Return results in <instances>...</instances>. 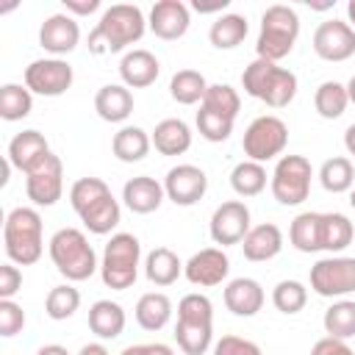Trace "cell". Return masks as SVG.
Listing matches in <instances>:
<instances>
[{
	"instance_id": "cell-13",
	"label": "cell",
	"mask_w": 355,
	"mask_h": 355,
	"mask_svg": "<svg viewBox=\"0 0 355 355\" xmlns=\"http://www.w3.org/2000/svg\"><path fill=\"white\" fill-rule=\"evenodd\" d=\"M313 53L324 61H347L355 55V28L341 19H324L313 31Z\"/></svg>"
},
{
	"instance_id": "cell-2",
	"label": "cell",
	"mask_w": 355,
	"mask_h": 355,
	"mask_svg": "<svg viewBox=\"0 0 355 355\" xmlns=\"http://www.w3.org/2000/svg\"><path fill=\"white\" fill-rule=\"evenodd\" d=\"M241 86L250 97L266 103L269 108H286L297 94V75L275 61L255 58L241 72Z\"/></svg>"
},
{
	"instance_id": "cell-38",
	"label": "cell",
	"mask_w": 355,
	"mask_h": 355,
	"mask_svg": "<svg viewBox=\"0 0 355 355\" xmlns=\"http://www.w3.org/2000/svg\"><path fill=\"white\" fill-rule=\"evenodd\" d=\"M266 169H263V164H258V161H241V164H236L233 166V172H230V186H233V191L239 194V197H255V194H261L263 189H266Z\"/></svg>"
},
{
	"instance_id": "cell-14",
	"label": "cell",
	"mask_w": 355,
	"mask_h": 355,
	"mask_svg": "<svg viewBox=\"0 0 355 355\" xmlns=\"http://www.w3.org/2000/svg\"><path fill=\"white\" fill-rule=\"evenodd\" d=\"M164 191H166V197L175 202V205H194V202H200L202 197H205V191H208V178H205V172L200 169V166H194V164H178V166H172L169 172H166V178H164Z\"/></svg>"
},
{
	"instance_id": "cell-27",
	"label": "cell",
	"mask_w": 355,
	"mask_h": 355,
	"mask_svg": "<svg viewBox=\"0 0 355 355\" xmlns=\"http://www.w3.org/2000/svg\"><path fill=\"white\" fill-rule=\"evenodd\" d=\"M150 147H153V139H150V133H147L144 128H139V125H125V128H119V130L114 133V139H111V150H114V155H116L122 164H136V161L147 158Z\"/></svg>"
},
{
	"instance_id": "cell-56",
	"label": "cell",
	"mask_w": 355,
	"mask_h": 355,
	"mask_svg": "<svg viewBox=\"0 0 355 355\" xmlns=\"http://www.w3.org/2000/svg\"><path fill=\"white\" fill-rule=\"evenodd\" d=\"M347 94H349V103H355V75H352L349 83H347Z\"/></svg>"
},
{
	"instance_id": "cell-21",
	"label": "cell",
	"mask_w": 355,
	"mask_h": 355,
	"mask_svg": "<svg viewBox=\"0 0 355 355\" xmlns=\"http://www.w3.org/2000/svg\"><path fill=\"white\" fill-rule=\"evenodd\" d=\"M158 72H161V64L150 50H128L119 61V78L128 89H144L155 83Z\"/></svg>"
},
{
	"instance_id": "cell-11",
	"label": "cell",
	"mask_w": 355,
	"mask_h": 355,
	"mask_svg": "<svg viewBox=\"0 0 355 355\" xmlns=\"http://www.w3.org/2000/svg\"><path fill=\"white\" fill-rule=\"evenodd\" d=\"M64 191V164L55 153H50L36 169L25 175V194L33 205H55Z\"/></svg>"
},
{
	"instance_id": "cell-31",
	"label": "cell",
	"mask_w": 355,
	"mask_h": 355,
	"mask_svg": "<svg viewBox=\"0 0 355 355\" xmlns=\"http://www.w3.org/2000/svg\"><path fill=\"white\" fill-rule=\"evenodd\" d=\"M80 216V222H83V227L89 230V233H94V236H105V233H111L116 225H119V219H122V211H119V202L114 200V194H105L103 200H97L94 205H89L83 214H78Z\"/></svg>"
},
{
	"instance_id": "cell-29",
	"label": "cell",
	"mask_w": 355,
	"mask_h": 355,
	"mask_svg": "<svg viewBox=\"0 0 355 355\" xmlns=\"http://www.w3.org/2000/svg\"><path fill=\"white\" fill-rule=\"evenodd\" d=\"M133 313H136L139 327L155 333V330H161L172 319V300L164 291H147V294L139 297Z\"/></svg>"
},
{
	"instance_id": "cell-49",
	"label": "cell",
	"mask_w": 355,
	"mask_h": 355,
	"mask_svg": "<svg viewBox=\"0 0 355 355\" xmlns=\"http://www.w3.org/2000/svg\"><path fill=\"white\" fill-rule=\"evenodd\" d=\"M119 355H175V349H172L169 344L155 341V344H130V347H125Z\"/></svg>"
},
{
	"instance_id": "cell-19",
	"label": "cell",
	"mask_w": 355,
	"mask_h": 355,
	"mask_svg": "<svg viewBox=\"0 0 355 355\" xmlns=\"http://www.w3.org/2000/svg\"><path fill=\"white\" fill-rule=\"evenodd\" d=\"M164 197H166L164 183H158L150 175H136L122 189V200H125V205L133 214H153V211H158Z\"/></svg>"
},
{
	"instance_id": "cell-23",
	"label": "cell",
	"mask_w": 355,
	"mask_h": 355,
	"mask_svg": "<svg viewBox=\"0 0 355 355\" xmlns=\"http://www.w3.org/2000/svg\"><path fill=\"white\" fill-rule=\"evenodd\" d=\"M241 250H244V258L247 261H272L280 250H283V233L275 222H263V225H255L250 227V233L244 236L241 241Z\"/></svg>"
},
{
	"instance_id": "cell-15",
	"label": "cell",
	"mask_w": 355,
	"mask_h": 355,
	"mask_svg": "<svg viewBox=\"0 0 355 355\" xmlns=\"http://www.w3.org/2000/svg\"><path fill=\"white\" fill-rule=\"evenodd\" d=\"M230 272V258L222 247H205L200 252H194L186 263H183V275L189 283L194 286H219Z\"/></svg>"
},
{
	"instance_id": "cell-32",
	"label": "cell",
	"mask_w": 355,
	"mask_h": 355,
	"mask_svg": "<svg viewBox=\"0 0 355 355\" xmlns=\"http://www.w3.org/2000/svg\"><path fill=\"white\" fill-rule=\"evenodd\" d=\"M208 86L211 83L205 80L202 72H197V69H178L172 75V80H169V94L180 105H194V103H202Z\"/></svg>"
},
{
	"instance_id": "cell-28",
	"label": "cell",
	"mask_w": 355,
	"mask_h": 355,
	"mask_svg": "<svg viewBox=\"0 0 355 355\" xmlns=\"http://www.w3.org/2000/svg\"><path fill=\"white\" fill-rule=\"evenodd\" d=\"M288 241L300 252H319L322 250V214L316 211L297 214L288 227Z\"/></svg>"
},
{
	"instance_id": "cell-17",
	"label": "cell",
	"mask_w": 355,
	"mask_h": 355,
	"mask_svg": "<svg viewBox=\"0 0 355 355\" xmlns=\"http://www.w3.org/2000/svg\"><path fill=\"white\" fill-rule=\"evenodd\" d=\"M189 6L180 3V0H158L153 8H150V19H147V28L164 39V42H175L180 39L186 31H189Z\"/></svg>"
},
{
	"instance_id": "cell-26",
	"label": "cell",
	"mask_w": 355,
	"mask_h": 355,
	"mask_svg": "<svg viewBox=\"0 0 355 355\" xmlns=\"http://www.w3.org/2000/svg\"><path fill=\"white\" fill-rule=\"evenodd\" d=\"M150 139H153V147L161 155H183L191 147V128L183 119L169 116V119H161L155 125Z\"/></svg>"
},
{
	"instance_id": "cell-55",
	"label": "cell",
	"mask_w": 355,
	"mask_h": 355,
	"mask_svg": "<svg viewBox=\"0 0 355 355\" xmlns=\"http://www.w3.org/2000/svg\"><path fill=\"white\" fill-rule=\"evenodd\" d=\"M347 17H349V22H352V28H355V0L347 3Z\"/></svg>"
},
{
	"instance_id": "cell-9",
	"label": "cell",
	"mask_w": 355,
	"mask_h": 355,
	"mask_svg": "<svg viewBox=\"0 0 355 355\" xmlns=\"http://www.w3.org/2000/svg\"><path fill=\"white\" fill-rule=\"evenodd\" d=\"M311 288L319 297H347L355 291V258L330 255L311 266Z\"/></svg>"
},
{
	"instance_id": "cell-47",
	"label": "cell",
	"mask_w": 355,
	"mask_h": 355,
	"mask_svg": "<svg viewBox=\"0 0 355 355\" xmlns=\"http://www.w3.org/2000/svg\"><path fill=\"white\" fill-rule=\"evenodd\" d=\"M22 288V272L17 263L6 261L0 263V300H14V294Z\"/></svg>"
},
{
	"instance_id": "cell-16",
	"label": "cell",
	"mask_w": 355,
	"mask_h": 355,
	"mask_svg": "<svg viewBox=\"0 0 355 355\" xmlns=\"http://www.w3.org/2000/svg\"><path fill=\"white\" fill-rule=\"evenodd\" d=\"M78 42H80V28L69 14H50L39 28V44L47 53H53V58L72 53Z\"/></svg>"
},
{
	"instance_id": "cell-5",
	"label": "cell",
	"mask_w": 355,
	"mask_h": 355,
	"mask_svg": "<svg viewBox=\"0 0 355 355\" xmlns=\"http://www.w3.org/2000/svg\"><path fill=\"white\" fill-rule=\"evenodd\" d=\"M300 36V17L291 6L275 3L261 14V33L255 42L258 58L266 61H280L294 50V42Z\"/></svg>"
},
{
	"instance_id": "cell-22",
	"label": "cell",
	"mask_w": 355,
	"mask_h": 355,
	"mask_svg": "<svg viewBox=\"0 0 355 355\" xmlns=\"http://www.w3.org/2000/svg\"><path fill=\"white\" fill-rule=\"evenodd\" d=\"M94 111L103 122H125L133 114V94L125 83L100 86L94 94Z\"/></svg>"
},
{
	"instance_id": "cell-36",
	"label": "cell",
	"mask_w": 355,
	"mask_h": 355,
	"mask_svg": "<svg viewBox=\"0 0 355 355\" xmlns=\"http://www.w3.org/2000/svg\"><path fill=\"white\" fill-rule=\"evenodd\" d=\"M319 183L324 191L330 194H341V191H349L355 186V166L349 158L344 155H333L322 164L319 169Z\"/></svg>"
},
{
	"instance_id": "cell-4",
	"label": "cell",
	"mask_w": 355,
	"mask_h": 355,
	"mask_svg": "<svg viewBox=\"0 0 355 355\" xmlns=\"http://www.w3.org/2000/svg\"><path fill=\"white\" fill-rule=\"evenodd\" d=\"M47 252H50L53 266L69 283L89 280L100 269L97 255H94V247L89 244L86 233L78 230V227H61V230H55L53 239H50V244H47Z\"/></svg>"
},
{
	"instance_id": "cell-25",
	"label": "cell",
	"mask_w": 355,
	"mask_h": 355,
	"mask_svg": "<svg viewBox=\"0 0 355 355\" xmlns=\"http://www.w3.org/2000/svg\"><path fill=\"white\" fill-rule=\"evenodd\" d=\"M125 308L119 302H111V300H97L92 308H89V330L103 338V341H111L116 336H122L125 330Z\"/></svg>"
},
{
	"instance_id": "cell-45",
	"label": "cell",
	"mask_w": 355,
	"mask_h": 355,
	"mask_svg": "<svg viewBox=\"0 0 355 355\" xmlns=\"http://www.w3.org/2000/svg\"><path fill=\"white\" fill-rule=\"evenodd\" d=\"M25 327V311L14 300H0V336L11 338Z\"/></svg>"
},
{
	"instance_id": "cell-12",
	"label": "cell",
	"mask_w": 355,
	"mask_h": 355,
	"mask_svg": "<svg viewBox=\"0 0 355 355\" xmlns=\"http://www.w3.org/2000/svg\"><path fill=\"white\" fill-rule=\"evenodd\" d=\"M250 208L241 200H227L222 205H216V211L211 214V239L219 247H230V244H241L244 236L250 233Z\"/></svg>"
},
{
	"instance_id": "cell-46",
	"label": "cell",
	"mask_w": 355,
	"mask_h": 355,
	"mask_svg": "<svg viewBox=\"0 0 355 355\" xmlns=\"http://www.w3.org/2000/svg\"><path fill=\"white\" fill-rule=\"evenodd\" d=\"M214 355H263L261 347L241 336H222L214 344Z\"/></svg>"
},
{
	"instance_id": "cell-37",
	"label": "cell",
	"mask_w": 355,
	"mask_h": 355,
	"mask_svg": "<svg viewBox=\"0 0 355 355\" xmlns=\"http://www.w3.org/2000/svg\"><path fill=\"white\" fill-rule=\"evenodd\" d=\"M33 111V92L22 83H3L0 86V116L6 122L25 119Z\"/></svg>"
},
{
	"instance_id": "cell-10",
	"label": "cell",
	"mask_w": 355,
	"mask_h": 355,
	"mask_svg": "<svg viewBox=\"0 0 355 355\" xmlns=\"http://www.w3.org/2000/svg\"><path fill=\"white\" fill-rule=\"evenodd\" d=\"M25 86L33 92V94H42V97H61L72 80H75V72L69 67V61L64 58H36L25 67Z\"/></svg>"
},
{
	"instance_id": "cell-50",
	"label": "cell",
	"mask_w": 355,
	"mask_h": 355,
	"mask_svg": "<svg viewBox=\"0 0 355 355\" xmlns=\"http://www.w3.org/2000/svg\"><path fill=\"white\" fill-rule=\"evenodd\" d=\"M64 8H67V14L86 17V14H94L100 8V0H64Z\"/></svg>"
},
{
	"instance_id": "cell-51",
	"label": "cell",
	"mask_w": 355,
	"mask_h": 355,
	"mask_svg": "<svg viewBox=\"0 0 355 355\" xmlns=\"http://www.w3.org/2000/svg\"><path fill=\"white\" fill-rule=\"evenodd\" d=\"M227 3H230V0H216V3H200V0H194V11H200V14H211V11H222V8H227Z\"/></svg>"
},
{
	"instance_id": "cell-42",
	"label": "cell",
	"mask_w": 355,
	"mask_h": 355,
	"mask_svg": "<svg viewBox=\"0 0 355 355\" xmlns=\"http://www.w3.org/2000/svg\"><path fill=\"white\" fill-rule=\"evenodd\" d=\"M105 194H111L108 183L103 178H92L89 175V178H80V180L72 183V189H69V205L75 208V214H83L89 205H94Z\"/></svg>"
},
{
	"instance_id": "cell-48",
	"label": "cell",
	"mask_w": 355,
	"mask_h": 355,
	"mask_svg": "<svg viewBox=\"0 0 355 355\" xmlns=\"http://www.w3.org/2000/svg\"><path fill=\"white\" fill-rule=\"evenodd\" d=\"M311 355H355V349L341 341V338H333V336H324L319 338L313 347H311Z\"/></svg>"
},
{
	"instance_id": "cell-53",
	"label": "cell",
	"mask_w": 355,
	"mask_h": 355,
	"mask_svg": "<svg viewBox=\"0 0 355 355\" xmlns=\"http://www.w3.org/2000/svg\"><path fill=\"white\" fill-rule=\"evenodd\" d=\"M78 355H111V352H108L103 344H97V341H94V344H83Z\"/></svg>"
},
{
	"instance_id": "cell-39",
	"label": "cell",
	"mask_w": 355,
	"mask_h": 355,
	"mask_svg": "<svg viewBox=\"0 0 355 355\" xmlns=\"http://www.w3.org/2000/svg\"><path fill=\"white\" fill-rule=\"evenodd\" d=\"M322 324H324V333L333 336V338H341V341L352 338V336H355V302H352V300H338V302H333V305L324 311Z\"/></svg>"
},
{
	"instance_id": "cell-34",
	"label": "cell",
	"mask_w": 355,
	"mask_h": 355,
	"mask_svg": "<svg viewBox=\"0 0 355 355\" xmlns=\"http://www.w3.org/2000/svg\"><path fill=\"white\" fill-rule=\"evenodd\" d=\"M352 239H355V225L349 222V216L338 211L322 214V250L341 252L352 244Z\"/></svg>"
},
{
	"instance_id": "cell-24",
	"label": "cell",
	"mask_w": 355,
	"mask_h": 355,
	"mask_svg": "<svg viewBox=\"0 0 355 355\" xmlns=\"http://www.w3.org/2000/svg\"><path fill=\"white\" fill-rule=\"evenodd\" d=\"M175 341L186 355H205L214 341V319H191L178 316Z\"/></svg>"
},
{
	"instance_id": "cell-8",
	"label": "cell",
	"mask_w": 355,
	"mask_h": 355,
	"mask_svg": "<svg viewBox=\"0 0 355 355\" xmlns=\"http://www.w3.org/2000/svg\"><path fill=\"white\" fill-rule=\"evenodd\" d=\"M288 144V128L280 116L275 114H263V116H255L247 130H244V139H241V147H244V155L250 161H272L277 158Z\"/></svg>"
},
{
	"instance_id": "cell-20",
	"label": "cell",
	"mask_w": 355,
	"mask_h": 355,
	"mask_svg": "<svg viewBox=\"0 0 355 355\" xmlns=\"http://www.w3.org/2000/svg\"><path fill=\"white\" fill-rule=\"evenodd\" d=\"M263 288L252 277H236L225 286V308L236 316H255L263 308Z\"/></svg>"
},
{
	"instance_id": "cell-54",
	"label": "cell",
	"mask_w": 355,
	"mask_h": 355,
	"mask_svg": "<svg viewBox=\"0 0 355 355\" xmlns=\"http://www.w3.org/2000/svg\"><path fill=\"white\" fill-rule=\"evenodd\" d=\"M344 147H347V153L349 155H355V122L347 128V133H344Z\"/></svg>"
},
{
	"instance_id": "cell-6",
	"label": "cell",
	"mask_w": 355,
	"mask_h": 355,
	"mask_svg": "<svg viewBox=\"0 0 355 355\" xmlns=\"http://www.w3.org/2000/svg\"><path fill=\"white\" fill-rule=\"evenodd\" d=\"M139 258H141V244L133 233H114L103 250L100 261V277L108 288L125 291L136 283L139 277Z\"/></svg>"
},
{
	"instance_id": "cell-41",
	"label": "cell",
	"mask_w": 355,
	"mask_h": 355,
	"mask_svg": "<svg viewBox=\"0 0 355 355\" xmlns=\"http://www.w3.org/2000/svg\"><path fill=\"white\" fill-rule=\"evenodd\" d=\"M80 308V291L69 283H61V286H53L47 291V300H44V313L55 322H64L69 319L75 311Z\"/></svg>"
},
{
	"instance_id": "cell-43",
	"label": "cell",
	"mask_w": 355,
	"mask_h": 355,
	"mask_svg": "<svg viewBox=\"0 0 355 355\" xmlns=\"http://www.w3.org/2000/svg\"><path fill=\"white\" fill-rule=\"evenodd\" d=\"M308 302V288L300 283V280H280L275 288H272V305L280 311V313H300Z\"/></svg>"
},
{
	"instance_id": "cell-33",
	"label": "cell",
	"mask_w": 355,
	"mask_h": 355,
	"mask_svg": "<svg viewBox=\"0 0 355 355\" xmlns=\"http://www.w3.org/2000/svg\"><path fill=\"white\" fill-rule=\"evenodd\" d=\"M247 31H250V25L241 14H219L208 31V39L219 50H233L247 39Z\"/></svg>"
},
{
	"instance_id": "cell-35",
	"label": "cell",
	"mask_w": 355,
	"mask_h": 355,
	"mask_svg": "<svg viewBox=\"0 0 355 355\" xmlns=\"http://www.w3.org/2000/svg\"><path fill=\"white\" fill-rule=\"evenodd\" d=\"M349 105V94L347 86L338 80H324L316 86L313 92V108L322 119H338Z\"/></svg>"
},
{
	"instance_id": "cell-30",
	"label": "cell",
	"mask_w": 355,
	"mask_h": 355,
	"mask_svg": "<svg viewBox=\"0 0 355 355\" xmlns=\"http://www.w3.org/2000/svg\"><path fill=\"white\" fill-rule=\"evenodd\" d=\"M144 275L155 286H172L183 275V263L169 247H155L144 258Z\"/></svg>"
},
{
	"instance_id": "cell-57",
	"label": "cell",
	"mask_w": 355,
	"mask_h": 355,
	"mask_svg": "<svg viewBox=\"0 0 355 355\" xmlns=\"http://www.w3.org/2000/svg\"><path fill=\"white\" fill-rule=\"evenodd\" d=\"M349 205H352V208H355V186H352V189H349Z\"/></svg>"
},
{
	"instance_id": "cell-44",
	"label": "cell",
	"mask_w": 355,
	"mask_h": 355,
	"mask_svg": "<svg viewBox=\"0 0 355 355\" xmlns=\"http://www.w3.org/2000/svg\"><path fill=\"white\" fill-rule=\"evenodd\" d=\"M197 130L208 141H225L233 133V119L219 116V114H214V111L200 105V111H197Z\"/></svg>"
},
{
	"instance_id": "cell-3",
	"label": "cell",
	"mask_w": 355,
	"mask_h": 355,
	"mask_svg": "<svg viewBox=\"0 0 355 355\" xmlns=\"http://www.w3.org/2000/svg\"><path fill=\"white\" fill-rule=\"evenodd\" d=\"M3 250L11 263L31 266L42 258V216L36 208H11L3 222Z\"/></svg>"
},
{
	"instance_id": "cell-18",
	"label": "cell",
	"mask_w": 355,
	"mask_h": 355,
	"mask_svg": "<svg viewBox=\"0 0 355 355\" xmlns=\"http://www.w3.org/2000/svg\"><path fill=\"white\" fill-rule=\"evenodd\" d=\"M47 155H50V144H47L44 133L28 128V130L17 133V136L8 141V155H6V158H8V164H11L14 169H19V172L28 175V172L36 169Z\"/></svg>"
},
{
	"instance_id": "cell-52",
	"label": "cell",
	"mask_w": 355,
	"mask_h": 355,
	"mask_svg": "<svg viewBox=\"0 0 355 355\" xmlns=\"http://www.w3.org/2000/svg\"><path fill=\"white\" fill-rule=\"evenodd\" d=\"M36 355H69V349L61 347V344H44V347L36 349Z\"/></svg>"
},
{
	"instance_id": "cell-7",
	"label": "cell",
	"mask_w": 355,
	"mask_h": 355,
	"mask_svg": "<svg viewBox=\"0 0 355 355\" xmlns=\"http://www.w3.org/2000/svg\"><path fill=\"white\" fill-rule=\"evenodd\" d=\"M311 178L313 166L305 155H280L269 178V186L280 205H300L311 194Z\"/></svg>"
},
{
	"instance_id": "cell-40",
	"label": "cell",
	"mask_w": 355,
	"mask_h": 355,
	"mask_svg": "<svg viewBox=\"0 0 355 355\" xmlns=\"http://www.w3.org/2000/svg\"><path fill=\"white\" fill-rule=\"evenodd\" d=\"M200 105L208 108V111H214V114H219V116H227V119L236 122L239 108H241V97H239V92H236L230 83H211Z\"/></svg>"
},
{
	"instance_id": "cell-1",
	"label": "cell",
	"mask_w": 355,
	"mask_h": 355,
	"mask_svg": "<svg viewBox=\"0 0 355 355\" xmlns=\"http://www.w3.org/2000/svg\"><path fill=\"white\" fill-rule=\"evenodd\" d=\"M147 31V19L139 6L133 3H116L103 11L100 22L89 33V50L94 55L103 53H122L125 47L136 44Z\"/></svg>"
}]
</instances>
